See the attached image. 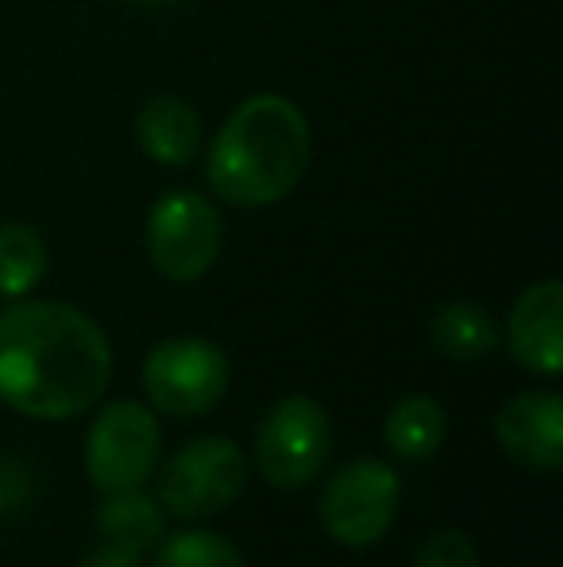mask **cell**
Returning <instances> with one entry per match:
<instances>
[{
    "label": "cell",
    "mask_w": 563,
    "mask_h": 567,
    "mask_svg": "<svg viewBox=\"0 0 563 567\" xmlns=\"http://www.w3.org/2000/svg\"><path fill=\"white\" fill-rule=\"evenodd\" d=\"M332 452L329 413L316 398L290 394L271 405L256 433L259 475L279 491H301L316 478Z\"/></svg>",
    "instance_id": "cell-5"
},
{
    "label": "cell",
    "mask_w": 563,
    "mask_h": 567,
    "mask_svg": "<svg viewBox=\"0 0 563 567\" xmlns=\"http://www.w3.org/2000/svg\"><path fill=\"white\" fill-rule=\"evenodd\" d=\"M163 429L139 402H108L85 436V471L101 494L139 491L158 467Z\"/></svg>",
    "instance_id": "cell-4"
},
{
    "label": "cell",
    "mask_w": 563,
    "mask_h": 567,
    "mask_svg": "<svg viewBox=\"0 0 563 567\" xmlns=\"http://www.w3.org/2000/svg\"><path fill=\"white\" fill-rule=\"evenodd\" d=\"M220 239L225 228L209 197L178 189L150 205L147 251L155 270L170 282H197L201 275H209L220 255Z\"/></svg>",
    "instance_id": "cell-7"
},
{
    "label": "cell",
    "mask_w": 563,
    "mask_h": 567,
    "mask_svg": "<svg viewBox=\"0 0 563 567\" xmlns=\"http://www.w3.org/2000/svg\"><path fill=\"white\" fill-rule=\"evenodd\" d=\"M417 567H482L479 548L467 533L440 529L417 548Z\"/></svg>",
    "instance_id": "cell-17"
},
{
    "label": "cell",
    "mask_w": 563,
    "mask_h": 567,
    "mask_svg": "<svg viewBox=\"0 0 563 567\" xmlns=\"http://www.w3.org/2000/svg\"><path fill=\"white\" fill-rule=\"evenodd\" d=\"M432 348L451 363H479L498 348V324L475 301H451L432 317Z\"/></svg>",
    "instance_id": "cell-12"
},
{
    "label": "cell",
    "mask_w": 563,
    "mask_h": 567,
    "mask_svg": "<svg viewBox=\"0 0 563 567\" xmlns=\"http://www.w3.org/2000/svg\"><path fill=\"white\" fill-rule=\"evenodd\" d=\"M143 390L150 405L170 417H201L225 398L228 359L201 337H170L150 348L143 363Z\"/></svg>",
    "instance_id": "cell-6"
},
{
    "label": "cell",
    "mask_w": 563,
    "mask_h": 567,
    "mask_svg": "<svg viewBox=\"0 0 563 567\" xmlns=\"http://www.w3.org/2000/svg\"><path fill=\"white\" fill-rule=\"evenodd\" d=\"M46 275V244L31 225H0V298H28Z\"/></svg>",
    "instance_id": "cell-15"
},
{
    "label": "cell",
    "mask_w": 563,
    "mask_h": 567,
    "mask_svg": "<svg viewBox=\"0 0 563 567\" xmlns=\"http://www.w3.org/2000/svg\"><path fill=\"white\" fill-rule=\"evenodd\" d=\"M82 567H143V553L132 545H121V540H105L85 556Z\"/></svg>",
    "instance_id": "cell-18"
},
{
    "label": "cell",
    "mask_w": 563,
    "mask_h": 567,
    "mask_svg": "<svg viewBox=\"0 0 563 567\" xmlns=\"http://www.w3.org/2000/svg\"><path fill=\"white\" fill-rule=\"evenodd\" d=\"M444 433H448V417H444V405L428 394H409L402 398L398 405L386 417V449H390L398 460H428L436 449L444 444Z\"/></svg>",
    "instance_id": "cell-13"
},
{
    "label": "cell",
    "mask_w": 563,
    "mask_h": 567,
    "mask_svg": "<svg viewBox=\"0 0 563 567\" xmlns=\"http://www.w3.org/2000/svg\"><path fill=\"white\" fill-rule=\"evenodd\" d=\"M139 147L163 166H186L201 143V116L181 97H150L139 109Z\"/></svg>",
    "instance_id": "cell-11"
},
{
    "label": "cell",
    "mask_w": 563,
    "mask_h": 567,
    "mask_svg": "<svg viewBox=\"0 0 563 567\" xmlns=\"http://www.w3.org/2000/svg\"><path fill=\"white\" fill-rule=\"evenodd\" d=\"M313 155L309 120L282 93L248 97L217 132L209 186L240 209H263L298 189Z\"/></svg>",
    "instance_id": "cell-2"
},
{
    "label": "cell",
    "mask_w": 563,
    "mask_h": 567,
    "mask_svg": "<svg viewBox=\"0 0 563 567\" xmlns=\"http://www.w3.org/2000/svg\"><path fill=\"white\" fill-rule=\"evenodd\" d=\"M402 486L394 467L378 460H352L329 478L321 494V522L344 548H371L398 517Z\"/></svg>",
    "instance_id": "cell-8"
},
{
    "label": "cell",
    "mask_w": 563,
    "mask_h": 567,
    "mask_svg": "<svg viewBox=\"0 0 563 567\" xmlns=\"http://www.w3.org/2000/svg\"><path fill=\"white\" fill-rule=\"evenodd\" d=\"M113 348L101 324L62 301H15L0 313V402L39 421L85 413L108 386Z\"/></svg>",
    "instance_id": "cell-1"
},
{
    "label": "cell",
    "mask_w": 563,
    "mask_h": 567,
    "mask_svg": "<svg viewBox=\"0 0 563 567\" xmlns=\"http://www.w3.org/2000/svg\"><path fill=\"white\" fill-rule=\"evenodd\" d=\"M248 455L228 436H197L166 460L158 478V506L181 522L217 517L248 486Z\"/></svg>",
    "instance_id": "cell-3"
},
{
    "label": "cell",
    "mask_w": 563,
    "mask_h": 567,
    "mask_svg": "<svg viewBox=\"0 0 563 567\" xmlns=\"http://www.w3.org/2000/svg\"><path fill=\"white\" fill-rule=\"evenodd\" d=\"M97 529L108 540H121V545L147 553V548H155L163 540V506L155 498H147L143 486L139 491L105 494V502L97 506Z\"/></svg>",
    "instance_id": "cell-14"
},
{
    "label": "cell",
    "mask_w": 563,
    "mask_h": 567,
    "mask_svg": "<svg viewBox=\"0 0 563 567\" xmlns=\"http://www.w3.org/2000/svg\"><path fill=\"white\" fill-rule=\"evenodd\" d=\"M505 340L525 371L549 374V379L563 371V286L556 278L529 286L513 301Z\"/></svg>",
    "instance_id": "cell-10"
},
{
    "label": "cell",
    "mask_w": 563,
    "mask_h": 567,
    "mask_svg": "<svg viewBox=\"0 0 563 567\" xmlns=\"http://www.w3.org/2000/svg\"><path fill=\"white\" fill-rule=\"evenodd\" d=\"M494 436L513 463L536 471L563 467V402L552 390H525L502 405Z\"/></svg>",
    "instance_id": "cell-9"
},
{
    "label": "cell",
    "mask_w": 563,
    "mask_h": 567,
    "mask_svg": "<svg viewBox=\"0 0 563 567\" xmlns=\"http://www.w3.org/2000/svg\"><path fill=\"white\" fill-rule=\"evenodd\" d=\"M155 567H248L236 545L220 533L209 529H189L174 533L158 545Z\"/></svg>",
    "instance_id": "cell-16"
}]
</instances>
